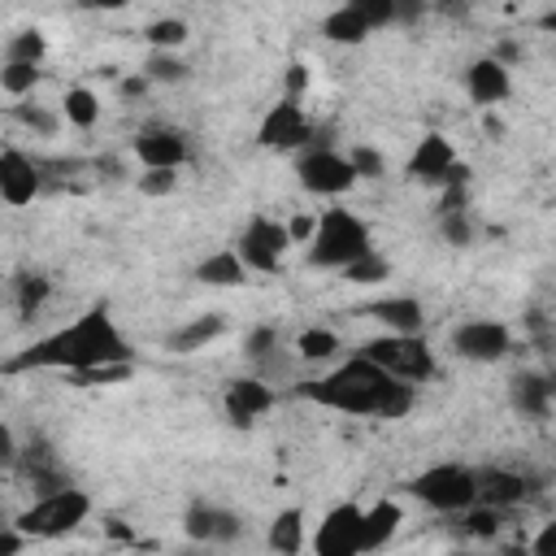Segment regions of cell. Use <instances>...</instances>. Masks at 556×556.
<instances>
[{
    "instance_id": "ab89813d",
    "label": "cell",
    "mask_w": 556,
    "mask_h": 556,
    "mask_svg": "<svg viewBox=\"0 0 556 556\" xmlns=\"http://www.w3.org/2000/svg\"><path fill=\"white\" fill-rule=\"evenodd\" d=\"M439 230H443V239H447L452 248H469V243H473V217H469V213H447V217H439Z\"/></svg>"
},
{
    "instance_id": "d590c367",
    "label": "cell",
    "mask_w": 556,
    "mask_h": 556,
    "mask_svg": "<svg viewBox=\"0 0 556 556\" xmlns=\"http://www.w3.org/2000/svg\"><path fill=\"white\" fill-rule=\"evenodd\" d=\"M278 348H282V343H278V330H274V326H252V330L243 334V356L252 361V369H256L261 361H269Z\"/></svg>"
},
{
    "instance_id": "4316f807",
    "label": "cell",
    "mask_w": 556,
    "mask_h": 556,
    "mask_svg": "<svg viewBox=\"0 0 556 556\" xmlns=\"http://www.w3.org/2000/svg\"><path fill=\"white\" fill-rule=\"evenodd\" d=\"M339 334L330 330V326H308V330H300L295 334V356H300V365H326V361H334L339 356Z\"/></svg>"
},
{
    "instance_id": "b9f144b4",
    "label": "cell",
    "mask_w": 556,
    "mask_h": 556,
    "mask_svg": "<svg viewBox=\"0 0 556 556\" xmlns=\"http://www.w3.org/2000/svg\"><path fill=\"white\" fill-rule=\"evenodd\" d=\"M282 87H287V100H300V104H304V91H308V65H304V61H291L287 74H282Z\"/></svg>"
},
{
    "instance_id": "30bf717a",
    "label": "cell",
    "mask_w": 556,
    "mask_h": 556,
    "mask_svg": "<svg viewBox=\"0 0 556 556\" xmlns=\"http://www.w3.org/2000/svg\"><path fill=\"white\" fill-rule=\"evenodd\" d=\"M313 556H365V508L343 500L313 530Z\"/></svg>"
},
{
    "instance_id": "d6986e66",
    "label": "cell",
    "mask_w": 556,
    "mask_h": 556,
    "mask_svg": "<svg viewBox=\"0 0 556 556\" xmlns=\"http://www.w3.org/2000/svg\"><path fill=\"white\" fill-rule=\"evenodd\" d=\"M365 317L382 321L387 334H421V326H426V308L417 295H382L365 308Z\"/></svg>"
},
{
    "instance_id": "4fadbf2b",
    "label": "cell",
    "mask_w": 556,
    "mask_h": 556,
    "mask_svg": "<svg viewBox=\"0 0 556 556\" xmlns=\"http://www.w3.org/2000/svg\"><path fill=\"white\" fill-rule=\"evenodd\" d=\"M274 404H278V387H269V382H265V378H256V374L230 378V382H226V391H222V413H226V421H230V426H239V430L256 426Z\"/></svg>"
},
{
    "instance_id": "603a6c76",
    "label": "cell",
    "mask_w": 556,
    "mask_h": 556,
    "mask_svg": "<svg viewBox=\"0 0 556 556\" xmlns=\"http://www.w3.org/2000/svg\"><path fill=\"white\" fill-rule=\"evenodd\" d=\"M400 521H404V508H400V500L382 495V500L365 504V552H378V547H387V543L395 539Z\"/></svg>"
},
{
    "instance_id": "ba28073f",
    "label": "cell",
    "mask_w": 556,
    "mask_h": 556,
    "mask_svg": "<svg viewBox=\"0 0 556 556\" xmlns=\"http://www.w3.org/2000/svg\"><path fill=\"white\" fill-rule=\"evenodd\" d=\"M295 178L308 195H326V200H334L361 182L348 152H339V148H304L295 156Z\"/></svg>"
},
{
    "instance_id": "bcb514c9",
    "label": "cell",
    "mask_w": 556,
    "mask_h": 556,
    "mask_svg": "<svg viewBox=\"0 0 556 556\" xmlns=\"http://www.w3.org/2000/svg\"><path fill=\"white\" fill-rule=\"evenodd\" d=\"M148 87H152V83H148L143 74H126V78L117 83V91H122L126 100H143V96H148Z\"/></svg>"
},
{
    "instance_id": "d4e9b609",
    "label": "cell",
    "mask_w": 556,
    "mask_h": 556,
    "mask_svg": "<svg viewBox=\"0 0 556 556\" xmlns=\"http://www.w3.org/2000/svg\"><path fill=\"white\" fill-rule=\"evenodd\" d=\"M195 278L204 287H239L248 278V265L239 261L235 248H222V252H208L200 265H195Z\"/></svg>"
},
{
    "instance_id": "1f68e13d",
    "label": "cell",
    "mask_w": 556,
    "mask_h": 556,
    "mask_svg": "<svg viewBox=\"0 0 556 556\" xmlns=\"http://www.w3.org/2000/svg\"><path fill=\"white\" fill-rule=\"evenodd\" d=\"M43 56H48V39H43V30H17V35H9V43H4V61L43 65Z\"/></svg>"
},
{
    "instance_id": "e575fe53",
    "label": "cell",
    "mask_w": 556,
    "mask_h": 556,
    "mask_svg": "<svg viewBox=\"0 0 556 556\" xmlns=\"http://www.w3.org/2000/svg\"><path fill=\"white\" fill-rule=\"evenodd\" d=\"M465 534H473V539H495L500 534V526H504V508H491V504H473L469 513H465Z\"/></svg>"
},
{
    "instance_id": "52a82bcc",
    "label": "cell",
    "mask_w": 556,
    "mask_h": 556,
    "mask_svg": "<svg viewBox=\"0 0 556 556\" xmlns=\"http://www.w3.org/2000/svg\"><path fill=\"white\" fill-rule=\"evenodd\" d=\"M287 248H291L287 222H274L269 213H252L248 226H243L239 239H235V252H239V261H243L252 274H278Z\"/></svg>"
},
{
    "instance_id": "2e32d148",
    "label": "cell",
    "mask_w": 556,
    "mask_h": 556,
    "mask_svg": "<svg viewBox=\"0 0 556 556\" xmlns=\"http://www.w3.org/2000/svg\"><path fill=\"white\" fill-rule=\"evenodd\" d=\"M456 165H460V156H456L452 139H447V135H439V130H430V135H421V139H417V148H413V156H408L404 174H408L413 182L443 187V182L452 178V169H456Z\"/></svg>"
},
{
    "instance_id": "74e56055",
    "label": "cell",
    "mask_w": 556,
    "mask_h": 556,
    "mask_svg": "<svg viewBox=\"0 0 556 556\" xmlns=\"http://www.w3.org/2000/svg\"><path fill=\"white\" fill-rule=\"evenodd\" d=\"M352 4L369 22V30H382V26H395L400 22V4L395 0H352Z\"/></svg>"
},
{
    "instance_id": "60d3db41",
    "label": "cell",
    "mask_w": 556,
    "mask_h": 556,
    "mask_svg": "<svg viewBox=\"0 0 556 556\" xmlns=\"http://www.w3.org/2000/svg\"><path fill=\"white\" fill-rule=\"evenodd\" d=\"M135 365H104V369H87V374H74L70 382L74 387H113V382H126Z\"/></svg>"
},
{
    "instance_id": "7dc6e473",
    "label": "cell",
    "mask_w": 556,
    "mask_h": 556,
    "mask_svg": "<svg viewBox=\"0 0 556 556\" xmlns=\"http://www.w3.org/2000/svg\"><path fill=\"white\" fill-rule=\"evenodd\" d=\"M178 556H213V547H204V543H187Z\"/></svg>"
},
{
    "instance_id": "9c48e42d",
    "label": "cell",
    "mask_w": 556,
    "mask_h": 556,
    "mask_svg": "<svg viewBox=\"0 0 556 556\" xmlns=\"http://www.w3.org/2000/svg\"><path fill=\"white\" fill-rule=\"evenodd\" d=\"M313 139H317V130H313L304 104L287 100V96L278 104H269L261 126H256V143L265 152H304V148H313Z\"/></svg>"
},
{
    "instance_id": "8d00e7d4",
    "label": "cell",
    "mask_w": 556,
    "mask_h": 556,
    "mask_svg": "<svg viewBox=\"0 0 556 556\" xmlns=\"http://www.w3.org/2000/svg\"><path fill=\"white\" fill-rule=\"evenodd\" d=\"M348 161H352L356 178H382L387 174V156L378 148H369V143H352L348 148Z\"/></svg>"
},
{
    "instance_id": "836d02e7",
    "label": "cell",
    "mask_w": 556,
    "mask_h": 556,
    "mask_svg": "<svg viewBox=\"0 0 556 556\" xmlns=\"http://www.w3.org/2000/svg\"><path fill=\"white\" fill-rule=\"evenodd\" d=\"M343 278H348V282H356V287H374V282H387V278H391V261H387V256L374 248L369 256H361L356 265H348V269H343Z\"/></svg>"
},
{
    "instance_id": "f35d334b",
    "label": "cell",
    "mask_w": 556,
    "mask_h": 556,
    "mask_svg": "<svg viewBox=\"0 0 556 556\" xmlns=\"http://www.w3.org/2000/svg\"><path fill=\"white\" fill-rule=\"evenodd\" d=\"M135 187H139V195H152V200L174 195V187H178V169H143V174L135 178Z\"/></svg>"
},
{
    "instance_id": "ee69618b",
    "label": "cell",
    "mask_w": 556,
    "mask_h": 556,
    "mask_svg": "<svg viewBox=\"0 0 556 556\" xmlns=\"http://www.w3.org/2000/svg\"><path fill=\"white\" fill-rule=\"evenodd\" d=\"M313 230H317V213H295V217L287 222V235H291V243H304V248H308Z\"/></svg>"
},
{
    "instance_id": "cb8c5ba5",
    "label": "cell",
    "mask_w": 556,
    "mask_h": 556,
    "mask_svg": "<svg viewBox=\"0 0 556 556\" xmlns=\"http://www.w3.org/2000/svg\"><path fill=\"white\" fill-rule=\"evenodd\" d=\"M321 35H326L330 43L356 48V43H365L374 30H369V22L361 17V9H356V4H339V9H330V13L321 17Z\"/></svg>"
},
{
    "instance_id": "6da1fadb",
    "label": "cell",
    "mask_w": 556,
    "mask_h": 556,
    "mask_svg": "<svg viewBox=\"0 0 556 556\" xmlns=\"http://www.w3.org/2000/svg\"><path fill=\"white\" fill-rule=\"evenodd\" d=\"M104 365H135V348L122 334V326L113 321L109 304H91L87 313H78L70 326L35 339L30 348L13 352L4 361V374H22V369H61V374H87V369H104Z\"/></svg>"
},
{
    "instance_id": "5b68a950",
    "label": "cell",
    "mask_w": 556,
    "mask_h": 556,
    "mask_svg": "<svg viewBox=\"0 0 556 556\" xmlns=\"http://www.w3.org/2000/svg\"><path fill=\"white\" fill-rule=\"evenodd\" d=\"M356 352H361V356H369L374 365H382L391 378L413 382V387L430 382V378H434V369H439L434 348H430L421 334H387V330H382V334L365 339Z\"/></svg>"
},
{
    "instance_id": "ac0fdd59",
    "label": "cell",
    "mask_w": 556,
    "mask_h": 556,
    "mask_svg": "<svg viewBox=\"0 0 556 556\" xmlns=\"http://www.w3.org/2000/svg\"><path fill=\"white\" fill-rule=\"evenodd\" d=\"M465 91H469L473 104L491 109V104H500V100L513 96V70L500 65L495 56H473L465 65Z\"/></svg>"
},
{
    "instance_id": "44dd1931",
    "label": "cell",
    "mask_w": 556,
    "mask_h": 556,
    "mask_svg": "<svg viewBox=\"0 0 556 556\" xmlns=\"http://www.w3.org/2000/svg\"><path fill=\"white\" fill-rule=\"evenodd\" d=\"M308 543V521H304V508L291 504V508H278L269 517V530H265V547L274 556H300Z\"/></svg>"
},
{
    "instance_id": "7bdbcfd3",
    "label": "cell",
    "mask_w": 556,
    "mask_h": 556,
    "mask_svg": "<svg viewBox=\"0 0 556 556\" xmlns=\"http://www.w3.org/2000/svg\"><path fill=\"white\" fill-rule=\"evenodd\" d=\"M530 556H556V517L543 521V526L534 530V539H530Z\"/></svg>"
},
{
    "instance_id": "f1b7e54d",
    "label": "cell",
    "mask_w": 556,
    "mask_h": 556,
    "mask_svg": "<svg viewBox=\"0 0 556 556\" xmlns=\"http://www.w3.org/2000/svg\"><path fill=\"white\" fill-rule=\"evenodd\" d=\"M139 74L148 83H156V87H174V83H187L191 78V65L182 61V52H148L143 65H139Z\"/></svg>"
},
{
    "instance_id": "3957f363",
    "label": "cell",
    "mask_w": 556,
    "mask_h": 556,
    "mask_svg": "<svg viewBox=\"0 0 556 556\" xmlns=\"http://www.w3.org/2000/svg\"><path fill=\"white\" fill-rule=\"evenodd\" d=\"M308 265L313 269H348L361 256L374 252V230L365 217H356L352 208H321L317 213V230L308 239Z\"/></svg>"
},
{
    "instance_id": "f6af8a7d",
    "label": "cell",
    "mask_w": 556,
    "mask_h": 556,
    "mask_svg": "<svg viewBox=\"0 0 556 556\" xmlns=\"http://www.w3.org/2000/svg\"><path fill=\"white\" fill-rule=\"evenodd\" d=\"M26 543H30V539H26V534H22V530H17L13 521H9L4 530H0V556H17V552H22Z\"/></svg>"
},
{
    "instance_id": "8992f818",
    "label": "cell",
    "mask_w": 556,
    "mask_h": 556,
    "mask_svg": "<svg viewBox=\"0 0 556 556\" xmlns=\"http://www.w3.org/2000/svg\"><path fill=\"white\" fill-rule=\"evenodd\" d=\"M408 491H413L426 508H434V513H469V508L478 504V469L443 460V465L421 469V473L408 482Z\"/></svg>"
},
{
    "instance_id": "7402d4cb",
    "label": "cell",
    "mask_w": 556,
    "mask_h": 556,
    "mask_svg": "<svg viewBox=\"0 0 556 556\" xmlns=\"http://www.w3.org/2000/svg\"><path fill=\"white\" fill-rule=\"evenodd\" d=\"M222 330H226V317H222V313H200V317H191L187 326L169 330V334H165V348H169V352H178V356H187V352L208 348Z\"/></svg>"
},
{
    "instance_id": "277c9868",
    "label": "cell",
    "mask_w": 556,
    "mask_h": 556,
    "mask_svg": "<svg viewBox=\"0 0 556 556\" xmlns=\"http://www.w3.org/2000/svg\"><path fill=\"white\" fill-rule=\"evenodd\" d=\"M87 517H91V495L70 482V486H61V491H52V495L30 500V504L13 517V526L35 543V539H65V534H74Z\"/></svg>"
},
{
    "instance_id": "83f0119b",
    "label": "cell",
    "mask_w": 556,
    "mask_h": 556,
    "mask_svg": "<svg viewBox=\"0 0 556 556\" xmlns=\"http://www.w3.org/2000/svg\"><path fill=\"white\" fill-rule=\"evenodd\" d=\"M100 113H104L100 96H96L91 87H83V83L61 96V117H65L70 126H78V130H91V126L100 122Z\"/></svg>"
},
{
    "instance_id": "7a4b0ae2",
    "label": "cell",
    "mask_w": 556,
    "mask_h": 556,
    "mask_svg": "<svg viewBox=\"0 0 556 556\" xmlns=\"http://www.w3.org/2000/svg\"><path fill=\"white\" fill-rule=\"evenodd\" d=\"M291 395H300V400H308L317 408L343 413V417H374V421H400L417 404V387L413 382L391 378L382 365H374L361 352L339 361L330 374H321L313 382H295Z\"/></svg>"
},
{
    "instance_id": "f546056e",
    "label": "cell",
    "mask_w": 556,
    "mask_h": 556,
    "mask_svg": "<svg viewBox=\"0 0 556 556\" xmlns=\"http://www.w3.org/2000/svg\"><path fill=\"white\" fill-rule=\"evenodd\" d=\"M187 39H191V26H187L182 17H156V22L143 26L148 52H178Z\"/></svg>"
},
{
    "instance_id": "5bb4252c",
    "label": "cell",
    "mask_w": 556,
    "mask_h": 556,
    "mask_svg": "<svg viewBox=\"0 0 556 556\" xmlns=\"http://www.w3.org/2000/svg\"><path fill=\"white\" fill-rule=\"evenodd\" d=\"M182 534L191 543H204V547H226L243 534V521H239V513H230L213 500H191L182 513Z\"/></svg>"
},
{
    "instance_id": "8fae6325",
    "label": "cell",
    "mask_w": 556,
    "mask_h": 556,
    "mask_svg": "<svg viewBox=\"0 0 556 556\" xmlns=\"http://www.w3.org/2000/svg\"><path fill=\"white\" fill-rule=\"evenodd\" d=\"M452 352L460 356V361H473V365H495V361H504L508 352H513V330L504 326V321H495V317H469V321H460L456 330H452Z\"/></svg>"
},
{
    "instance_id": "ffe728a7",
    "label": "cell",
    "mask_w": 556,
    "mask_h": 556,
    "mask_svg": "<svg viewBox=\"0 0 556 556\" xmlns=\"http://www.w3.org/2000/svg\"><path fill=\"white\" fill-rule=\"evenodd\" d=\"M508 400H513V408L521 413V417H547L552 413V400H556V382L547 378V374H534V369H521V374H513V382H508Z\"/></svg>"
},
{
    "instance_id": "c3c4849f",
    "label": "cell",
    "mask_w": 556,
    "mask_h": 556,
    "mask_svg": "<svg viewBox=\"0 0 556 556\" xmlns=\"http://www.w3.org/2000/svg\"><path fill=\"white\" fill-rule=\"evenodd\" d=\"M539 26H543V30H552V35H556V9H547V13H539Z\"/></svg>"
},
{
    "instance_id": "484cf974",
    "label": "cell",
    "mask_w": 556,
    "mask_h": 556,
    "mask_svg": "<svg viewBox=\"0 0 556 556\" xmlns=\"http://www.w3.org/2000/svg\"><path fill=\"white\" fill-rule=\"evenodd\" d=\"M48 300H52V278L43 269H22L13 278V304H17L22 317H35Z\"/></svg>"
},
{
    "instance_id": "e0dca14e",
    "label": "cell",
    "mask_w": 556,
    "mask_h": 556,
    "mask_svg": "<svg viewBox=\"0 0 556 556\" xmlns=\"http://www.w3.org/2000/svg\"><path fill=\"white\" fill-rule=\"evenodd\" d=\"M534 491H539V478H530L521 469H504V465L478 469V504H491V508L508 513V508L526 504Z\"/></svg>"
},
{
    "instance_id": "4dcf8cb0",
    "label": "cell",
    "mask_w": 556,
    "mask_h": 556,
    "mask_svg": "<svg viewBox=\"0 0 556 556\" xmlns=\"http://www.w3.org/2000/svg\"><path fill=\"white\" fill-rule=\"evenodd\" d=\"M39 78H43L39 65H22V61H4V65H0V91H4L9 100H26V96L39 87Z\"/></svg>"
},
{
    "instance_id": "7c38bea8",
    "label": "cell",
    "mask_w": 556,
    "mask_h": 556,
    "mask_svg": "<svg viewBox=\"0 0 556 556\" xmlns=\"http://www.w3.org/2000/svg\"><path fill=\"white\" fill-rule=\"evenodd\" d=\"M130 152L143 169H182L191 161V139L187 130L178 126H165V122H152L143 126L135 139H130Z\"/></svg>"
},
{
    "instance_id": "9a60e30c",
    "label": "cell",
    "mask_w": 556,
    "mask_h": 556,
    "mask_svg": "<svg viewBox=\"0 0 556 556\" xmlns=\"http://www.w3.org/2000/svg\"><path fill=\"white\" fill-rule=\"evenodd\" d=\"M39 191H43V165L30 152H22L17 143H4V152H0V200L9 208H22Z\"/></svg>"
},
{
    "instance_id": "d6a6232c",
    "label": "cell",
    "mask_w": 556,
    "mask_h": 556,
    "mask_svg": "<svg viewBox=\"0 0 556 556\" xmlns=\"http://www.w3.org/2000/svg\"><path fill=\"white\" fill-rule=\"evenodd\" d=\"M13 117L26 126V130H35L39 139H52L56 130H61V113H52L48 104H13Z\"/></svg>"
}]
</instances>
